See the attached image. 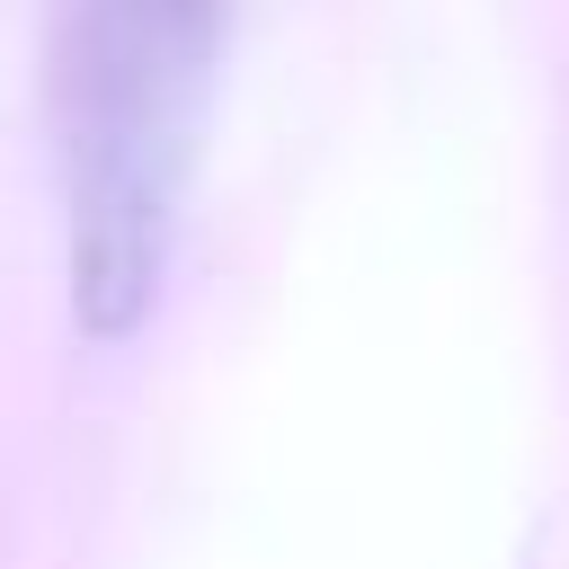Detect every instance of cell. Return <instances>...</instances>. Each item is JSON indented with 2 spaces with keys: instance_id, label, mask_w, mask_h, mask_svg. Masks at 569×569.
I'll return each mask as SVG.
<instances>
[{
  "instance_id": "1",
  "label": "cell",
  "mask_w": 569,
  "mask_h": 569,
  "mask_svg": "<svg viewBox=\"0 0 569 569\" xmlns=\"http://www.w3.org/2000/svg\"><path fill=\"white\" fill-rule=\"evenodd\" d=\"M231 0H53L44 116L62 196V276L98 347L133 338L160 302L196 124L222 71Z\"/></svg>"
}]
</instances>
